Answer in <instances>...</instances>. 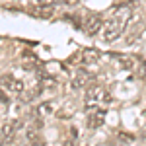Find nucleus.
<instances>
[{
    "mask_svg": "<svg viewBox=\"0 0 146 146\" xmlns=\"http://www.w3.org/2000/svg\"><path fill=\"white\" fill-rule=\"evenodd\" d=\"M129 20H131V4H117L111 10V16L105 20L103 27H101V39L105 43L117 41L125 31Z\"/></svg>",
    "mask_w": 146,
    "mask_h": 146,
    "instance_id": "nucleus-1",
    "label": "nucleus"
},
{
    "mask_svg": "<svg viewBox=\"0 0 146 146\" xmlns=\"http://www.w3.org/2000/svg\"><path fill=\"white\" fill-rule=\"evenodd\" d=\"M107 100V92L101 88L100 84H90L88 90H86V98H84V107L86 109H94L98 107L100 101Z\"/></svg>",
    "mask_w": 146,
    "mask_h": 146,
    "instance_id": "nucleus-2",
    "label": "nucleus"
},
{
    "mask_svg": "<svg viewBox=\"0 0 146 146\" xmlns=\"http://www.w3.org/2000/svg\"><path fill=\"white\" fill-rule=\"evenodd\" d=\"M22 121L20 119H8L2 123V129H0V144H12L14 142V136L16 133L22 129Z\"/></svg>",
    "mask_w": 146,
    "mask_h": 146,
    "instance_id": "nucleus-3",
    "label": "nucleus"
},
{
    "mask_svg": "<svg viewBox=\"0 0 146 146\" xmlns=\"http://www.w3.org/2000/svg\"><path fill=\"white\" fill-rule=\"evenodd\" d=\"M103 23H105V20H103V16H101V14L90 12V14L84 18V22H82V29L90 35V37H94V35H98L101 31Z\"/></svg>",
    "mask_w": 146,
    "mask_h": 146,
    "instance_id": "nucleus-4",
    "label": "nucleus"
},
{
    "mask_svg": "<svg viewBox=\"0 0 146 146\" xmlns=\"http://www.w3.org/2000/svg\"><path fill=\"white\" fill-rule=\"evenodd\" d=\"M41 127H43V121H41L39 117H35V121L29 125L27 131H25V136H27L29 142H33V144H43V142H45V138L41 135Z\"/></svg>",
    "mask_w": 146,
    "mask_h": 146,
    "instance_id": "nucleus-5",
    "label": "nucleus"
},
{
    "mask_svg": "<svg viewBox=\"0 0 146 146\" xmlns=\"http://www.w3.org/2000/svg\"><path fill=\"white\" fill-rule=\"evenodd\" d=\"M90 82H92V74L88 70H84V68H78L74 72L72 80H70V88L72 90H80V88H86Z\"/></svg>",
    "mask_w": 146,
    "mask_h": 146,
    "instance_id": "nucleus-6",
    "label": "nucleus"
},
{
    "mask_svg": "<svg viewBox=\"0 0 146 146\" xmlns=\"http://www.w3.org/2000/svg\"><path fill=\"white\" fill-rule=\"evenodd\" d=\"M0 86L6 88V90H10V92H16V94H20V92L25 90L22 80H18L16 76H12V74H2V76H0Z\"/></svg>",
    "mask_w": 146,
    "mask_h": 146,
    "instance_id": "nucleus-7",
    "label": "nucleus"
},
{
    "mask_svg": "<svg viewBox=\"0 0 146 146\" xmlns=\"http://www.w3.org/2000/svg\"><path fill=\"white\" fill-rule=\"evenodd\" d=\"M27 14L33 16V18H39V20H49V18H53L55 8L53 6H43V4H31V8H27Z\"/></svg>",
    "mask_w": 146,
    "mask_h": 146,
    "instance_id": "nucleus-8",
    "label": "nucleus"
},
{
    "mask_svg": "<svg viewBox=\"0 0 146 146\" xmlns=\"http://www.w3.org/2000/svg\"><path fill=\"white\" fill-rule=\"evenodd\" d=\"M105 117H107V111L105 109H90L88 113V129H100L101 125L105 123Z\"/></svg>",
    "mask_w": 146,
    "mask_h": 146,
    "instance_id": "nucleus-9",
    "label": "nucleus"
},
{
    "mask_svg": "<svg viewBox=\"0 0 146 146\" xmlns=\"http://www.w3.org/2000/svg\"><path fill=\"white\" fill-rule=\"evenodd\" d=\"M74 113H76V101H66L55 115H56V119H60V121H68V119L74 117Z\"/></svg>",
    "mask_w": 146,
    "mask_h": 146,
    "instance_id": "nucleus-10",
    "label": "nucleus"
},
{
    "mask_svg": "<svg viewBox=\"0 0 146 146\" xmlns=\"http://www.w3.org/2000/svg\"><path fill=\"white\" fill-rule=\"evenodd\" d=\"M100 58H101V53L98 49H84V51L80 53V60H82L84 64H96Z\"/></svg>",
    "mask_w": 146,
    "mask_h": 146,
    "instance_id": "nucleus-11",
    "label": "nucleus"
},
{
    "mask_svg": "<svg viewBox=\"0 0 146 146\" xmlns=\"http://www.w3.org/2000/svg\"><path fill=\"white\" fill-rule=\"evenodd\" d=\"M55 113V105L53 101H41L39 105H35V117H47Z\"/></svg>",
    "mask_w": 146,
    "mask_h": 146,
    "instance_id": "nucleus-12",
    "label": "nucleus"
},
{
    "mask_svg": "<svg viewBox=\"0 0 146 146\" xmlns=\"http://www.w3.org/2000/svg\"><path fill=\"white\" fill-rule=\"evenodd\" d=\"M119 58V64H121V68H125V70H135L138 64L135 62V58L133 56H117Z\"/></svg>",
    "mask_w": 146,
    "mask_h": 146,
    "instance_id": "nucleus-13",
    "label": "nucleus"
},
{
    "mask_svg": "<svg viewBox=\"0 0 146 146\" xmlns=\"http://www.w3.org/2000/svg\"><path fill=\"white\" fill-rule=\"evenodd\" d=\"M117 136H119L121 140H129V142H133V140L136 138V136H135V135H131V133H119Z\"/></svg>",
    "mask_w": 146,
    "mask_h": 146,
    "instance_id": "nucleus-14",
    "label": "nucleus"
},
{
    "mask_svg": "<svg viewBox=\"0 0 146 146\" xmlns=\"http://www.w3.org/2000/svg\"><path fill=\"white\" fill-rule=\"evenodd\" d=\"M56 0H31V4H43V6H53Z\"/></svg>",
    "mask_w": 146,
    "mask_h": 146,
    "instance_id": "nucleus-15",
    "label": "nucleus"
},
{
    "mask_svg": "<svg viewBox=\"0 0 146 146\" xmlns=\"http://www.w3.org/2000/svg\"><path fill=\"white\" fill-rule=\"evenodd\" d=\"M8 101H10L8 94H6V92H4L2 88H0V103H8Z\"/></svg>",
    "mask_w": 146,
    "mask_h": 146,
    "instance_id": "nucleus-16",
    "label": "nucleus"
},
{
    "mask_svg": "<svg viewBox=\"0 0 146 146\" xmlns=\"http://www.w3.org/2000/svg\"><path fill=\"white\" fill-rule=\"evenodd\" d=\"M56 2H62V4H66V6H76L78 0H56Z\"/></svg>",
    "mask_w": 146,
    "mask_h": 146,
    "instance_id": "nucleus-17",
    "label": "nucleus"
},
{
    "mask_svg": "<svg viewBox=\"0 0 146 146\" xmlns=\"http://www.w3.org/2000/svg\"><path fill=\"white\" fill-rule=\"evenodd\" d=\"M23 58H31V60H35V55L29 53V51H23Z\"/></svg>",
    "mask_w": 146,
    "mask_h": 146,
    "instance_id": "nucleus-18",
    "label": "nucleus"
},
{
    "mask_svg": "<svg viewBox=\"0 0 146 146\" xmlns=\"http://www.w3.org/2000/svg\"><path fill=\"white\" fill-rule=\"evenodd\" d=\"M140 39H146V25L140 29Z\"/></svg>",
    "mask_w": 146,
    "mask_h": 146,
    "instance_id": "nucleus-19",
    "label": "nucleus"
},
{
    "mask_svg": "<svg viewBox=\"0 0 146 146\" xmlns=\"http://www.w3.org/2000/svg\"><path fill=\"white\" fill-rule=\"evenodd\" d=\"M16 2H18V0H16Z\"/></svg>",
    "mask_w": 146,
    "mask_h": 146,
    "instance_id": "nucleus-20",
    "label": "nucleus"
}]
</instances>
